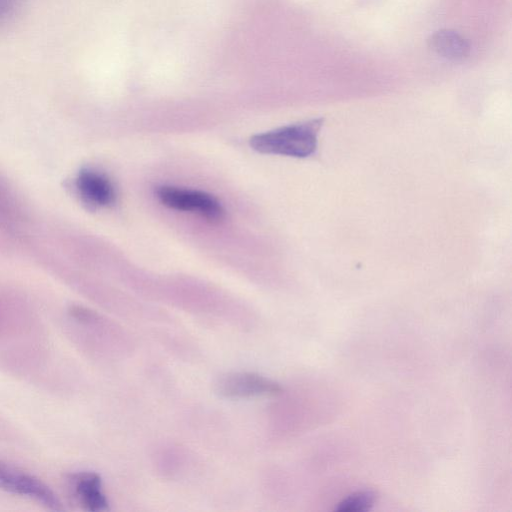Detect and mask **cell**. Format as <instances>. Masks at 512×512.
I'll list each match as a JSON object with an SVG mask.
<instances>
[{
	"label": "cell",
	"mask_w": 512,
	"mask_h": 512,
	"mask_svg": "<svg viewBox=\"0 0 512 512\" xmlns=\"http://www.w3.org/2000/svg\"><path fill=\"white\" fill-rule=\"evenodd\" d=\"M215 390L222 397L231 399L273 396L282 391L273 380L250 372H232L221 376L215 383Z\"/></svg>",
	"instance_id": "4"
},
{
	"label": "cell",
	"mask_w": 512,
	"mask_h": 512,
	"mask_svg": "<svg viewBox=\"0 0 512 512\" xmlns=\"http://www.w3.org/2000/svg\"><path fill=\"white\" fill-rule=\"evenodd\" d=\"M24 0H0V27L9 23L21 10Z\"/></svg>",
	"instance_id": "9"
},
{
	"label": "cell",
	"mask_w": 512,
	"mask_h": 512,
	"mask_svg": "<svg viewBox=\"0 0 512 512\" xmlns=\"http://www.w3.org/2000/svg\"><path fill=\"white\" fill-rule=\"evenodd\" d=\"M324 118L283 126L251 137V147L265 154L305 158L315 153Z\"/></svg>",
	"instance_id": "1"
},
{
	"label": "cell",
	"mask_w": 512,
	"mask_h": 512,
	"mask_svg": "<svg viewBox=\"0 0 512 512\" xmlns=\"http://www.w3.org/2000/svg\"><path fill=\"white\" fill-rule=\"evenodd\" d=\"M430 45L437 53L450 59L463 58L469 51L468 43L450 30H441L433 34Z\"/></svg>",
	"instance_id": "7"
},
{
	"label": "cell",
	"mask_w": 512,
	"mask_h": 512,
	"mask_svg": "<svg viewBox=\"0 0 512 512\" xmlns=\"http://www.w3.org/2000/svg\"><path fill=\"white\" fill-rule=\"evenodd\" d=\"M69 487L77 501L88 511L100 512L108 509L100 476L95 472L81 471L68 477Z\"/></svg>",
	"instance_id": "6"
},
{
	"label": "cell",
	"mask_w": 512,
	"mask_h": 512,
	"mask_svg": "<svg viewBox=\"0 0 512 512\" xmlns=\"http://www.w3.org/2000/svg\"><path fill=\"white\" fill-rule=\"evenodd\" d=\"M376 493L371 490L356 492L343 499L335 508L340 512L367 511L375 503Z\"/></svg>",
	"instance_id": "8"
},
{
	"label": "cell",
	"mask_w": 512,
	"mask_h": 512,
	"mask_svg": "<svg viewBox=\"0 0 512 512\" xmlns=\"http://www.w3.org/2000/svg\"><path fill=\"white\" fill-rule=\"evenodd\" d=\"M0 489L33 499L51 510H63L57 495L43 481L30 473L1 461Z\"/></svg>",
	"instance_id": "3"
},
{
	"label": "cell",
	"mask_w": 512,
	"mask_h": 512,
	"mask_svg": "<svg viewBox=\"0 0 512 512\" xmlns=\"http://www.w3.org/2000/svg\"><path fill=\"white\" fill-rule=\"evenodd\" d=\"M156 196L168 208L195 213L211 222H219L225 216L221 203L203 191L165 185L156 189Z\"/></svg>",
	"instance_id": "2"
},
{
	"label": "cell",
	"mask_w": 512,
	"mask_h": 512,
	"mask_svg": "<svg viewBox=\"0 0 512 512\" xmlns=\"http://www.w3.org/2000/svg\"><path fill=\"white\" fill-rule=\"evenodd\" d=\"M76 188L81 198L94 207L110 206L116 199L111 180L104 173L93 168H84L78 173Z\"/></svg>",
	"instance_id": "5"
},
{
	"label": "cell",
	"mask_w": 512,
	"mask_h": 512,
	"mask_svg": "<svg viewBox=\"0 0 512 512\" xmlns=\"http://www.w3.org/2000/svg\"><path fill=\"white\" fill-rule=\"evenodd\" d=\"M7 194H5L4 189H2V186L0 185V212H3L6 210L7 206Z\"/></svg>",
	"instance_id": "10"
}]
</instances>
